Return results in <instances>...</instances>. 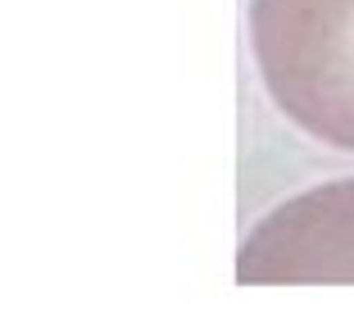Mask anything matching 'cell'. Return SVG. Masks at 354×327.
I'll use <instances>...</instances> for the list:
<instances>
[{
  "label": "cell",
  "mask_w": 354,
  "mask_h": 327,
  "mask_svg": "<svg viewBox=\"0 0 354 327\" xmlns=\"http://www.w3.org/2000/svg\"><path fill=\"white\" fill-rule=\"evenodd\" d=\"M245 28L286 123L354 155V0H250Z\"/></svg>",
  "instance_id": "obj_1"
},
{
  "label": "cell",
  "mask_w": 354,
  "mask_h": 327,
  "mask_svg": "<svg viewBox=\"0 0 354 327\" xmlns=\"http://www.w3.org/2000/svg\"><path fill=\"white\" fill-rule=\"evenodd\" d=\"M241 286H354V178L309 187L254 223L236 250Z\"/></svg>",
  "instance_id": "obj_2"
}]
</instances>
